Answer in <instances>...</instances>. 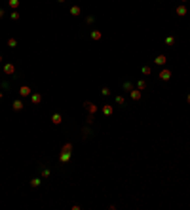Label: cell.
Listing matches in <instances>:
<instances>
[{"mask_svg":"<svg viewBox=\"0 0 190 210\" xmlns=\"http://www.w3.org/2000/svg\"><path fill=\"white\" fill-rule=\"evenodd\" d=\"M160 78H162V80H165V81H167L169 78H171V72H169V70H163V72L160 74Z\"/></svg>","mask_w":190,"mask_h":210,"instance_id":"6da1fadb","label":"cell"},{"mask_svg":"<svg viewBox=\"0 0 190 210\" xmlns=\"http://www.w3.org/2000/svg\"><path fill=\"white\" fill-rule=\"evenodd\" d=\"M30 100L34 102V104H38V102L42 100V97H40V95H38V93H34V95H32V97H30Z\"/></svg>","mask_w":190,"mask_h":210,"instance_id":"7a4b0ae2","label":"cell"},{"mask_svg":"<svg viewBox=\"0 0 190 210\" xmlns=\"http://www.w3.org/2000/svg\"><path fill=\"white\" fill-rule=\"evenodd\" d=\"M19 91H21V95H23V97H27V95L30 93V89H29V87H27V85H23L21 89H19Z\"/></svg>","mask_w":190,"mask_h":210,"instance_id":"3957f363","label":"cell"},{"mask_svg":"<svg viewBox=\"0 0 190 210\" xmlns=\"http://www.w3.org/2000/svg\"><path fill=\"white\" fill-rule=\"evenodd\" d=\"M154 63H156V65H163V63H165V57H163V55H160V57H156V61H154Z\"/></svg>","mask_w":190,"mask_h":210,"instance_id":"277c9868","label":"cell"},{"mask_svg":"<svg viewBox=\"0 0 190 210\" xmlns=\"http://www.w3.org/2000/svg\"><path fill=\"white\" fill-rule=\"evenodd\" d=\"M86 108H88L89 112H91V114H93L95 110H97V106H93V104H91V102H86Z\"/></svg>","mask_w":190,"mask_h":210,"instance_id":"5b68a950","label":"cell"},{"mask_svg":"<svg viewBox=\"0 0 190 210\" xmlns=\"http://www.w3.org/2000/svg\"><path fill=\"white\" fill-rule=\"evenodd\" d=\"M21 108H23V102L21 100H15L14 102V110H21Z\"/></svg>","mask_w":190,"mask_h":210,"instance_id":"8992f818","label":"cell"},{"mask_svg":"<svg viewBox=\"0 0 190 210\" xmlns=\"http://www.w3.org/2000/svg\"><path fill=\"white\" fill-rule=\"evenodd\" d=\"M91 38H93V40H99V38H101V32H99V30H93V32H91Z\"/></svg>","mask_w":190,"mask_h":210,"instance_id":"52a82bcc","label":"cell"},{"mask_svg":"<svg viewBox=\"0 0 190 210\" xmlns=\"http://www.w3.org/2000/svg\"><path fill=\"white\" fill-rule=\"evenodd\" d=\"M177 13H179V15H184V13H186V8H184V6H179V8H177Z\"/></svg>","mask_w":190,"mask_h":210,"instance_id":"ba28073f","label":"cell"},{"mask_svg":"<svg viewBox=\"0 0 190 210\" xmlns=\"http://www.w3.org/2000/svg\"><path fill=\"white\" fill-rule=\"evenodd\" d=\"M51 119H53V123H55V125H59V123H61V116H59V114H55V116L51 117Z\"/></svg>","mask_w":190,"mask_h":210,"instance_id":"9c48e42d","label":"cell"},{"mask_svg":"<svg viewBox=\"0 0 190 210\" xmlns=\"http://www.w3.org/2000/svg\"><path fill=\"white\" fill-rule=\"evenodd\" d=\"M103 112H105V114H107V116H109V114H112V106H109V104H107V106H105V108H103Z\"/></svg>","mask_w":190,"mask_h":210,"instance_id":"30bf717a","label":"cell"},{"mask_svg":"<svg viewBox=\"0 0 190 210\" xmlns=\"http://www.w3.org/2000/svg\"><path fill=\"white\" fill-rule=\"evenodd\" d=\"M131 97L135 99V100H139V99H141V93H139V91H131Z\"/></svg>","mask_w":190,"mask_h":210,"instance_id":"8fae6325","label":"cell"},{"mask_svg":"<svg viewBox=\"0 0 190 210\" xmlns=\"http://www.w3.org/2000/svg\"><path fill=\"white\" fill-rule=\"evenodd\" d=\"M165 44L173 45V44H175V38H173V36H167V38H165Z\"/></svg>","mask_w":190,"mask_h":210,"instance_id":"7c38bea8","label":"cell"},{"mask_svg":"<svg viewBox=\"0 0 190 210\" xmlns=\"http://www.w3.org/2000/svg\"><path fill=\"white\" fill-rule=\"evenodd\" d=\"M70 13H72V15H78V13H80V8H78V6H74L72 10H70Z\"/></svg>","mask_w":190,"mask_h":210,"instance_id":"4fadbf2b","label":"cell"},{"mask_svg":"<svg viewBox=\"0 0 190 210\" xmlns=\"http://www.w3.org/2000/svg\"><path fill=\"white\" fill-rule=\"evenodd\" d=\"M6 72L8 74H14V65H6Z\"/></svg>","mask_w":190,"mask_h":210,"instance_id":"5bb4252c","label":"cell"},{"mask_svg":"<svg viewBox=\"0 0 190 210\" xmlns=\"http://www.w3.org/2000/svg\"><path fill=\"white\" fill-rule=\"evenodd\" d=\"M10 6H12V8H17V6H19V0H10Z\"/></svg>","mask_w":190,"mask_h":210,"instance_id":"9a60e30c","label":"cell"},{"mask_svg":"<svg viewBox=\"0 0 190 210\" xmlns=\"http://www.w3.org/2000/svg\"><path fill=\"white\" fill-rule=\"evenodd\" d=\"M15 44H17V42H15L14 38H10V40H8V45H10V47H15Z\"/></svg>","mask_w":190,"mask_h":210,"instance_id":"2e32d148","label":"cell"},{"mask_svg":"<svg viewBox=\"0 0 190 210\" xmlns=\"http://www.w3.org/2000/svg\"><path fill=\"white\" fill-rule=\"evenodd\" d=\"M30 184H32V186H40V180H38V178H34V180L30 182Z\"/></svg>","mask_w":190,"mask_h":210,"instance_id":"e0dca14e","label":"cell"},{"mask_svg":"<svg viewBox=\"0 0 190 210\" xmlns=\"http://www.w3.org/2000/svg\"><path fill=\"white\" fill-rule=\"evenodd\" d=\"M0 17H4V11H2V10H0Z\"/></svg>","mask_w":190,"mask_h":210,"instance_id":"ac0fdd59","label":"cell"},{"mask_svg":"<svg viewBox=\"0 0 190 210\" xmlns=\"http://www.w3.org/2000/svg\"><path fill=\"white\" fill-rule=\"evenodd\" d=\"M0 63H2V55H0Z\"/></svg>","mask_w":190,"mask_h":210,"instance_id":"d6986e66","label":"cell"},{"mask_svg":"<svg viewBox=\"0 0 190 210\" xmlns=\"http://www.w3.org/2000/svg\"><path fill=\"white\" fill-rule=\"evenodd\" d=\"M57 2H65V0H57Z\"/></svg>","mask_w":190,"mask_h":210,"instance_id":"ffe728a7","label":"cell"},{"mask_svg":"<svg viewBox=\"0 0 190 210\" xmlns=\"http://www.w3.org/2000/svg\"><path fill=\"white\" fill-rule=\"evenodd\" d=\"M188 102H190V95H188Z\"/></svg>","mask_w":190,"mask_h":210,"instance_id":"44dd1931","label":"cell"},{"mask_svg":"<svg viewBox=\"0 0 190 210\" xmlns=\"http://www.w3.org/2000/svg\"><path fill=\"white\" fill-rule=\"evenodd\" d=\"M181 2H186V0H181Z\"/></svg>","mask_w":190,"mask_h":210,"instance_id":"7402d4cb","label":"cell"}]
</instances>
